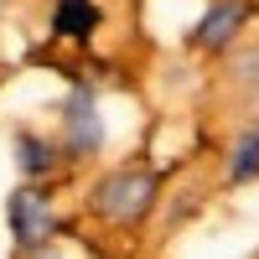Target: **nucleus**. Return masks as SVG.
<instances>
[{
  "label": "nucleus",
  "instance_id": "nucleus-1",
  "mask_svg": "<svg viewBox=\"0 0 259 259\" xmlns=\"http://www.w3.org/2000/svg\"><path fill=\"white\" fill-rule=\"evenodd\" d=\"M156 171H145V166H119L109 171L94 192H89V207L99 212L104 223H140L150 207H156Z\"/></svg>",
  "mask_w": 259,
  "mask_h": 259
},
{
  "label": "nucleus",
  "instance_id": "nucleus-2",
  "mask_svg": "<svg viewBox=\"0 0 259 259\" xmlns=\"http://www.w3.org/2000/svg\"><path fill=\"white\" fill-rule=\"evenodd\" d=\"M6 218H11V239H16L21 254L47 249V239L57 233V212H52V202H47L41 187H16L11 202H6Z\"/></svg>",
  "mask_w": 259,
  "mask_h": 259
},
{
  "label": "nucleus",
  "instance_id": "nucleus-3",
  "mask_svg": "<svg viewBox=\"0 0 259 259\" xmlns=\"http://www.w3.org/2000/svg\"><path fill=\"white\" fill-rule=\"evenodd\" d=\"M104 145V124H99V104L89 89H73L68 104H62V150H68L73 161L94 156Z\"/></svg>",
  "mask_w": 259,
  "mask_h": 259
},
{
  "label": "nucleus",
  "instance_id": "nucleus-4",
  "mask_svg": "<svg viewBox=\"0 0 259 259\" xmlns=\"http://www.w3.org/2000/svg\"><path fill=\"white\" fill-rule=\"evenodd\" d=\"M244 26V0H218L202 21H197V31H192V47H202V52H223L233 36H239Z\"/></svg>",
  "mask_w": 259,
  "mask_h": 259
},
{
  "label": "nucleus",
  "instance_id": "nucleus-5",
  "mask_svg": "<svg viewBox=\"0 0 259 259\" xmlns=\"http://www.w3.org/2000/svg\"><path fill=\"white\" fill-rule=\"evenodd\" d=\"M52 31L68 36V41H89V36L99 31V6H94V0H57Z\"/></svg>",
  "mask_w": 259,
  "mask_h": 259
},
{
  "label": "nucleus",
  "instance_id": "nucleus-6",
  "mask_svg": "<svg viewBox=\"0 0 259 259\" xmlns=\"http://www.w3.org/2000/svg\"><path fill=\"white\" fill-rule=\"evenodd\" d=\"M16 166L26 171V177L36 182V177H47V171L57 166V150L41 140V135H31V130H21L16 135Z\"/></svg>",
  "mask_w": 259,
  "mask_h": 259
},
{
  "label": "nucleus",
  "instance_id": "nucleus-7",
  "mask_svg": "<svg viewBox=\"0 0 259 259\" xmlns=\"http://www.w3.org/2000/svg\"><path fill=\"white\" fill-rule=\"evenodd\" d=\"M259 177V124H249L228 150V182H254Z\"/></svg>",
  "mask_w": 259,
  "mask_h": 259
},
{
  "label": "nucleus",
  "instance_id": "nucleus-8",
  "mask_svg": "<svg viewBox=\"0 0 259 259\" xmlns=\"http://www.w3.org/2000/svg\"><path fill=\"white\" fill-rule=\"evenodd\" d=\"M233 83L259 94V47H244L239 57H233Z\"/></svg>",
  "mask_w": 259,
  "mask_h": 259
},
{
  "label": "nucleus",
  "instance_id": "nucleus-9",
  "mask_svg": "<svg viewBox=\"0 0 259 259\" xmlns=\"http://www.w3.org/2000/svg\"><path fill=\"white\" fill-rule=\"evenodd\" d=\"M31 259H57V249H36V254H31Z\"/></svg>",
  "mask_w": 259,
  "mask_h": 259
}]
</instances>
